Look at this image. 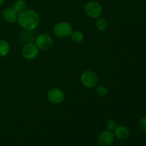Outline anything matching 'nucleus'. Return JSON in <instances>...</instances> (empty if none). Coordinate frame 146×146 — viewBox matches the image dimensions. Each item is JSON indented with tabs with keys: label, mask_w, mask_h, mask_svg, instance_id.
<instances>
[{
	"label": "nucleus",
	"mask_w": 146,
	"mask_h": 146,
	"mask_svg": "<svg viewBox=\"0 0 146 146\" xmlns=\"http://www.w3.org/2000/svg\"><path fill=\"white\" fill-rule=\"evenodd\" d=\"M46 98L48 101L54 105H58L65 100V94L64 91L58 87L49 88L46 93Z\"/></svg>",
	"instance_id": "obj_5"
},
{
	"label": "nucleus",
	"mask_w": 146,
	"mask_h": 146,
	"mask_svg": "<svg viewBox=\"0 0 146 146\" xmlns=\"http://www.w3.org/2000/svg\"><path fill=\"white\" fill-rule=\"evenodd\" d=\"M96 28L99 31H105L108 28V21L104 17H100L96 19L95 21Z\"/></svg>",
	"instance_id": "obj_11"
},
{
	"label": "nucleus",
	"mask_w": 146,
	"mask_h": 146,
	"mask_svg": "<svg viewBox=\"0 0 146 146\" xmlns=\"http://www.w3.org/2000/svg\"><path fill=\"white\" fill-rule=\"evenodd\" d=\"M39 49L35 43H27L24 44L21 49V56L26 60H34L38 57Z\"/></svg>",
	"instance_id": "obj_7"
},
{
	"label": "nucleus",
	"mask_w": 146,
	"mask_h": 146,
	"mask_svg": "<svg viewBox=\"0 0 146 146\" xmlns=\"http://www.w3.org/2000/svg\"><path fill=\"white\" fill-rule=\"evenodd\" d=\"M34 31H24L21 34V38L22 41H25L27 43H34L35 42L36 38V36L35 34H33Z\"/></svg>",
	"instance_id": "obj_13"
},
{
	"label": "nucleus",
	"mask_w": 146,
	"mask_h": 146,
	"mask_svg": "<svg viewBox=\"0 0 146 146\" xmlns=\"http://www.w3.org/2000/svg\"><path fill=\"white\" fill-rule=\"evenodd\" d=\"M74 31L73 26L67 21H60L53 27V33L60 38H66L71 36Z\"/></svg>",
	"instance_id": "obj_2"
},
{
	"label": "nucleus",
	"mask_w": 146,
	"mask_h": 146,
	"mask_svg": "<svg viewBox=\"0 0 146 146\" xmlns=\"http://www.w3.org/2000/svg\"><path fill=\"white\" fill-rule=\"evenodd\" d=\"M4 4V0H0V7H2Z\"/></svg>",
	"instance_id": "obj_19"
},
{
	"label": "nucleus",
	"mask_w": 146,
	"mask_h": 146,
	"mask_svg": "<svg viewBox=\"0 0 146 146\" xmlns=\"http://www.w3.org/2000/svg\"><path fill=\"white\" fill-rule=\"evenodd\" d=\"M35 44L39 51H46L52 48L54 45V39L48 34H41L36 38Z\"/></svg>",
	"instance_id": "obj_6"
},
{
	"label": "nucleus",
	"mask_w": 146,
	"mask_h": 146,
	"mask_svg": "<svg viewBox=\"0 0 146 146\" xmlns=\"http://www.w3.org/2000/svg\"><path fill=\"white\" fill-rule=\"evenodd\" d=\"M27 7H28V4L26 0H17L14 3L12 7L18 14H19L27 9Z\"/></svg>",
	"instance_id": "obj_14"
},
{
	"label": "nucleus",
	"mask_w": 146,
	"mask_h": 146,
	"mask_svg": "<svg viewBox=\"0 0 146 146\" xmlns=\"http://www.w3.org/2000/svg\"><path fill=\"white\" fill-rule=\"evenodd\" d=\"M94 91L96 94L99 97H106L108 96L109 93V90L107 86L105 85H101V84H97L94 87Z\"/></svg>",
	"instance_id": "obj_15"
},
{
	"label": "nucleus",
	"mask_w": 146,
	"mask_h": 146,
	"mask_svg": "<svg viewBox=\"0 0 146 146\" xmlns=\"http://www.w3.org/2000/svg\"><path fill=\"white\" fill-rule=\"evenodd\" d=\"M17 23L24 31H34L40 24V17L37 11L31 9H27L19 13Z\"/></svg>",
	"instance_id": "obj_1"
},
{
	"label": "nucleus",
	"mask_w": 146,
	"mask_h": 146,
	"mask_svg": "<svg viewBox=\"0 0 146 146\" xmlns=\"http://www.w3.org/2000/svg\"><path fill=\"white\" fill-rule=\"evenodd\" d=\"M80 81L86 88H94L98 83V76L94 71L86 70L80 75Z\"/></svg>",
	"instance_id": "obj_4"
},
{
	"label": "nucleus",
	"mask_w": 146,
	"mask_h": 146,
	"mask_svg": "<svg viewBox=\"0 0 146 146\" xmlns=\"http://www.w3.org/2000/svg\"><path fill=\"white\" fill-rule=\"evenodd\" d=\"M102 5L98 1H88L84 6V12L86 15L91 19H97L101 17L103 14Z\"/></svg>",
	"instance_id": "obj_3"
},
{
	"label": "nucleus",
	"mask_w": 146,
	"mask_h": 146,
	"mask_svg": "<svg viewBox=\"0 0 146 146\" xmlns=\"http://www.w3.org/2000/svg\"><path fill=\"white\" fill-rule=\"evenodd\" d=\"M19 14L14 9L13 7H7L2 11V18L6 22L14 24L17 22Z\"/></svg>",
	"instance_id": "obj_10"
},
{
	"label": "nucleus",
	"mask_w": 146,
	"mask_h": 146,
	"mask_svg": "<svg viewBox=\"0 0 146 146\" xmlns=\"http://www.w3.org/2000/svg\"><path fill=\"white\" fill-rule=\"evenodd\" d=\"M71 38L76 44H81L84 40V34L81 31H74L71 35Z\"/></svg>",
	"instance_id": "obj_16"
},
{
	"label": "nucleus",
	"mask_w": 146,
	"mask_h": 146,
	"mask_svg": "<svg viewBox=\"0 0 146 146\" xmlns=\"http://www.w3.org/2000/svg\"><path fill=\"white\" fill-rule=\"evenodd\" d=\"M115 141L113 133L111 131L106 129L101 131L98 135L97 142L100 146H109L113 145Z\"/></svg>",
	"instance_id": "obj_8"
},
{
	"label": "nucleus",
	"mask_w": 146,
	"mask_h": 146,
	"mask_svg": "<svg viewBox=\"0 0 146 146\" xmlns=\"http://www.w3.org/2000/svg\"><path fill=\"white\" fill-rule=\"evenodd\" d=\"M109 146H116V145H109Z\"/></svg>",
	"instance_id": "obj_20"
},
{
	"label": "nucleus",
	"mask_w": 146,
	"mask_h": 146,
	"mask_svg": "<svg viewBox=\"0 0 146 146\" xmlns=\"http://www.w3.org/2000/svg\"><path fill=\"white\" fill-rule=\"evenodd\" d=\"M10 44L4 39H0V57H5L9 54Z\"/></svg>",
	"instance_id": "obj_12"
},
{
	"label": "nucleus",
	"mask_w": 146,
	"mask_h": 146,
	"mask_svg": "<svg viewBox=\"0 0 146 146\" xmlns=\"http://www.w3.org/2000/svg\"><path fill=\"white\" fill-rule=\"evenodd\" d=\"M117 121L114 118H109L106 123V129L113 131L117 126Z\"/></svg>",
	"instance_id": "obj_17"
},
{
	"label": "nucleus",
	"mask_w": 146,
	"mask_h": 146,
	"mask_svg": "<svg viewBox=\"0 0 146 146\" xmlns=\"http://www.w3.org/2000/svg\"><path fill=\"white\" fill-rule=\"evenodd\" d=\"M115 138L119 141H125L128 139L131 135L129 128L124 125H117L115 129L113 131Z\"/></svg>",
	"instance_id": "obj_9"
},
{
	"label": "nucleus",
	"mask_w": 146,
	"mask_h": 146,
	"mask_svg": "<svg viewBox=\"0 0 146 146\" xmlns=\"http://www.w3.org/2000/svg\"><path fill=\"white\" fill-rule=\"evenodd\" d=\"M138 128L141 130L143 132L146 133V115L145 116L142 117L141 118H140V120L138 121Z\"/></svg>",
	"instance_id": "obj_18"
}]
</instances>
